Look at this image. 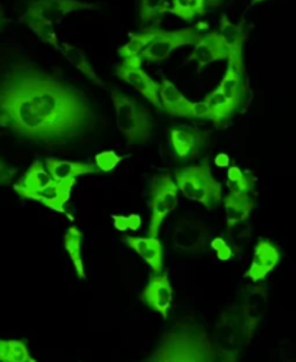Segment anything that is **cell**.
<instances>
[{"label":"cell","mask_w":296,"mask_h":362,"mask_svg":"<svg viewBox=\"0 0 296 362\" xmlns=\"http://www.w3.org/2000/svg\"><path fill=\"white\" fill-rule=\"evenodd\" d=\"M98 124L79 88L33 65L18 64L0 78V127L42 144H68Z\"/></svg>","instance_id":"1"},{"label":"cell","mask_w":296,"mask_h":362,"mask_svg":"<svg viewBox=\"0 0 296 362\" xmlns=\"http://www.w3.org/2000/svg\"><path fill=\"white\" fill-rule=\"evenodd\" d=\"M217 349L194 323H179L166 334L146 362H215Z\"/></svg>","instance_id":"2"},{"label":"cell","mask_w":296,"mask_h":362,"mask_svg":"<svg viewBox=\"0 0 296 362\" xmlns=\"http://www.w3.org/2000/svg\"><path fill=\"white\" fill-rule=\"evenodd\" d=\"M257 325V317L247 306H233L221 313L215 329V349L227 361H234L240 351L249 345Z\"/></svg>","instance_id":"3"},{"label":"cell","mask_w":296,"mask_h":362,"mask_svg":"<svg viewBox=\"0 0 296 362\" xmlns=\"http://www.w3.org/2000/svg\"><path fill=\"white\" fill-rule=\"evenodd\" d=\"M110 97H112L115 105L118 127L126 141L133 144V146H140V144L149 141L154 123L151 113L146 110V107L142 105L135 97L116 88L110 90Z\"/></svg>","instance_id":"4"},{"label":"cell","mask_w":296,"mask_h":362,"mask_svg":"<svg viewBox=\"0 0 296 362\" xmlns=\"http://www.w3.org/2000/svg\"><path fill=\"white\" fill-rule=\"evenodd\" d=\"M175 184L188 199L208 209L217 208L223 201V187L214 177L207 160L179 169L175 173Z\"/></svg>","instance_id":"5"},{"label":"cell","mask_w":296,"mask_h":362,"mask_svg":"<svg viewBox=\"0 0 296 362\" xmlns=\"http://www.w3.org/2000/svg\"><path fill=\"white\" fill-rule=\"evenodd\" d=\"M178 194L179 189L169 173H161L152 179L149 194L151 220L147 237L158 238L165 218L178 205Z\"/></svg>","instance_id":"6"},{"label":"cell","mask_w":296,"mask_h":362,"mask_svg":"<svg viewBox=\"0 0 296 362\" xmlns=\"http://www.w3.org/2000/svg\"><path fill=\"white\" fill-rule=\"evenodd\" d=\"M203 32L198 28H183L178 30L161 29L156 38L142 52V59L147 62H159L181 47L195 45L203 38Z\"/></svg>","instance_id":"7"},{"label":"cell","mask_w":296,"mask_h":362,"mask_svg":"<svg viewBox=\"0 0 296 362\" xmlns=\"http://www.w3.org/2000/svg\"><path fill=\"white\" fill-rule=\"evenodd\" d=\"M159 100L161 110L173 117L181 119H200L210 120L208 108L204 101H190L185 97L173 83L164 78L159 84Z\"/></svg>","instance_id":"8"},{"label":"cell","mask_w":296,"mask_h":362,"mask_svg":"<svg viewBox=\"0 0 296 362\" xmlns=\"http://www.w3.org/2000/svg\"><path fill=\"white\" fill-rule=\"evenodd\" d=\"M142 57L125 58L115 69L116 77L122 81L133 87L137 93H140L147 101H151L155 107L161 110V100H159V84L154 81L147 72L142 68Z\"/></svg>","instance_id":"9"},{"label":"cell","mask_w":296,"mask_h":362,"mask_svg":"<svg viewBox=\"0 0 296 362\" xmlns=\"http://www.w3.org/2000/svg\"><path fill=\"white\" fill-rule=\"evenodd\" d=\"M100 8L98 4H90L84 0H33L22 19L38 18L55 25L69 13L79 11H100Z\"/></svg>","instance_id":"10"},{"label":"cell","mask_w":296,"mask_h":362,"mask_svg":"<svg viewBox=\"0 0 296 362\" xmlns=\"http://www.w3.org/2000/svg\"><path fill=\"white\" fill-rule=\"evenodd\" d=\"M210 133L197 127H173L169 130V141L175 156L183 162L195 159L207 146Z\"/></svg>","instance_id":"11"},{"label":"cell","mask_w":296,"mask_h":362,"mask_svg":"<svg viewBox=\"0 0 296 362\" xmlns=\"http://www.w3.org/2000/svg\"><path fill=\"white\" fill-rule=\"evenodd\" d=\"M140 300L166 319L173 300V288L169 276L166 273H155L151 276L140 293Z\"/></svg>","instance_id":"12"},{"label":"cell","mask_w":296,"mask_h":362,"mask_svg":"<svg viewBox=\"0 0 296 362\" xmlns=\"http://www.w3.org/2000/svg\"><path fill=\"white\" fill-rule=\"evenodd\" d=\"M208 240L210 230L200 221H181L173 231V244L176 250L183 255H200L207 247Z\"/></svg>","instance_id":"13"},{"label":"cell","mask_w":296,"mask_h":362,"mask_svg":"<svg viewBox=\"0 0 296 362\" xmlns=\"http://www.w3.org/2000/svg\"><path fill=\"white\" fill-rule=\"evenodd\" d=\"M280 263V250L279 247L268 240L261 238L254 245L251 264L246 272V277L253 283L265 280Z\"/></svg>","instance_id":"14"},{"label":"cell","mask_w":296,"mask_h":362,"mask_svg":"<svg viewBox=\"0 0 296 362\" xmlns=\"http://www.w3.org/2000/svg\"><path fill=\"white\" fill-rule=\"evenodd\" d=\"M218 35L224 41L229 49V66H233L240 74L244 76V57L243 49L246 44V30L241 25L233 23L227 16H223L220 21Z\"/></svg>","instance_id":"15"},{"label":"cell","mask_w":296,"mask_h":362,"mask_svg":"<svg viewBox=\"0 0 296 362\" xmlns=\"http://www.w3.org/2000/svg\"><path fill=\"white\" fill-rule=\"evenodd\" d=\"M77 179H67V180H52L50 185L45 188L36 191L33 194H29L26 199L36 201L41 205L59 212V214H67L65 204L69 201L71 191L76 185Z\"/></svg>","instance_id":"16"},{"label":"cell","mask_w":296,"mask_h":362,"mask_svg":"<svg viewBox=\"0 0 296 362\" xmlns=\"http://www.w3.org/2000/svg\"><path fill=\"white\" fill-rule=\"evenodd\" d=\"M223 59H229V49L215 30L203 35L200 42L194 45V51L188 61H194L200 68H204L208 64Z\"/></svg>","instance_id":"17"},{"label":"cell","mask_w":296,"mask_h":362,"mask_svg":"<svg viewBox=\"0 0 296 362\" xmlns=\"http://www.w3.org/2000/svg\"><path fill=\"white\" fill-rule=\"evenodd\" d=\"M125 244L140 256L154 273H162L164 270V245L154 237H123Z\"/></svg>","instance_id":"18"},{"label":"cell","mask_w":296,"mask_h":362,"mask_svg":"<svg viewBox=\"0 0 296 362\" xmlns=\"http://www.w3.org/2000/svg\"><path fill=\"white\" fill-rule=\"evenodd\" d=\"M224 211L227 228L233 230L239 224L246 223L250 218V214L254 209V199L250 194H243L230 189V194L224 198Z\"/></svg>","instance_id":"19"},{"label":"cell","mask_w":296,"mask_h":362,"mask_svg":"<svg viewBox=\"0 0 296 362\" xmlns=\"http://www.w3.org/2000/svg\"><path fill=\"white\" fill-rule=\"evenodd\" d=\"M51 182H52V177L45 169L44 162L35 160L23 173V176L19 179V182L13 185V189L21 198L26 199L29 194H33L36 191L45 188Z\"/></svg>","instance_id":"20"},{"label":"cell","mask_w":296,"mask_h":362,"mask_svg":"<svg viewBox=\"0 0 296 362\" xmlns=\"http://www.w3.org/2000/svg\"><path fill=\"white\" fill-rule=\"evenodd\" d=\"M45 169L48 170L52 180H67V179H77L79 176L97 173L98 169L86 162H71L62 160L57 158H47L44 160Z\"/></svg>","instance_id":"21"},{"label":"cell","mask_w":296,"mask_h":362,"mask_svg":"<svg viewBox=\"0 0 296 362\" xmlns=\"http://www.w3.org/2000/svg\"><path fill=\"white\" fill-rule=\"evenodd\" d=\"M217 88L237 108V110L246 103L247 86L244 76L240 74V72L236 71L233 66L227 68L223 80H221Z\"/></svg>","instance_id":"22"},{"label":"cell","mask_w":296,"mask_h":362,"mask_svg":"<svg viewBox=\"0 0 296 362\" xmlns=\"http://www.w3.org/2000/svg\"><path fill=\"white\" fill-rule=\"evenodd\" d=\"M204 104L208 108L210 113V120L215 126H223L227 120H230L234 113L237 112V108L220 93L218 88L212 90L204 100Z\"/></svg>","instance_id":"23"},{"label":"cell","mask_w":296,"mask_h":362,"mask_svg":"<svg viewBox=\"0 0 296 362\" xmlns=\"http://www.w3.org/2000/svg\"><path fill=\"white\" fill-rule=\"evenodd\" d=\"M64 248L76 269V274L80 280L86 279L84 262H83V233L77 227H68L64 234Z\"/></svg>","instance_id":"24"},{"label":"cell","mask_w":296,"mask_h":362,"mask_svg":"<svg viewBox=\"0 0 296 362\" xmlns=\"http://www.w3.org/2000/svg\"><path fill=\"white\" fill-rule=\"evenodd\" d=\"M161 29L162 28L158 25H151V26L144 28L143 30L132 35L130 40L122 48H119L120 58L125 59V58L142 55V52L147 48V45H149L156 38Z\"/></svg>","instance_id":"25"},{"label":"cell","mask_w":296,"mask_h":362,"mask_svg":"<svg viewBox=\"0 0 296 362\" xmlns=\"http://www.w3.org/2000/svg\"><path fill=\"white\" fill-rule=\"evenodd\" d=\"M59 51H61L62 55L68 59V62H69L74 68L79 69L84 77H87V78H89L90 81H93L96 86L104 87V83L98 78L97 72L94 71L93 65L89 62L87 55L84 54V51H81L80 48L74 47L72 44H68V42L61 44Z\"/></svg>","instance_id":"26"},{"label":"cell","mask_w":296,"mask_h":362,"mask_svg":"<svg viewBox=\"0 0 296 362\" xmlns=\"http://www.w3.org/2000/svg\"><path fill=\"white\" fill-rule=\"evenodd\" d=\"M0 362H38L26 342L21 339H0Z\"/></svg>","instance_id":"27"},{"label":"cell","mask_w":296,"mask_h":362,"mask_svg":"<svg viewBox=\"0 0 296 362\" xmlns=\"http://www.w3.org/2000/svg\"><path fill=\"white\" fill-rule=\"evenodd\" d=\"M207 8L205 0H172L169 13L175 15L183 22H191L195 18L205 15Z\"/></svg>","instance_id":"28"},{"label":"cell","mask_w":296,"mask_h":362,"mask_svg":"<svg viewBox=\"0 0 296 362\" xmlns=\"http://www.w3.org/2000/svg\"><path fill=\"white\" fill-rule=\"evenodd\" d=\"M171 5L166 0H139L137 13L143 23L158 25L169 12Z\"/></svg>","instance_id":"29"},{"label":"cell","mask_w":296,"mask_h":362,"mask_svg":"<svg viewBox=\"0 0 296 362\" xmlns=\"http://www.w3.org/2000/svg\"><path fill=\"white\" fill-rule=\"evenodd\" d=\"M22 22L36 35L41 41H44L45 44L59 49L61 42L58 40V35L55 30V26L44 19H38V18H28V19H22Z\"/></svg>","instance_id":"30"},{"label":"cell","mask_w":296,"mask_h":362,"mask_svg":"<svg viewBox=\"0 0 296 362\" xmlns=\"http://www.w3.org/2000/svg\"><path fill=\"white\" fill-rule=\"evenodd\" d=\"M227 180H229L227 184L230 189L239 191L243 194H251L256 184V177L250 170H243L236 165L229 168Z\"/></svg>","instance_id":"31"},{"label":"cell","mask_w":296,"mask_h":362,"mask_svg":"<svg viewBox=\"0 0 296 362\" xmlns=\"http://www.w3.org/2000/svg\"><path fill=\"white\" fill-rule=\"evenodd\" d=\"M123 156H119L115 151H106L101 152L98 155H96L94 162H96V168L98 169V172H112L118 168V165L123 160Z\"/></svg>","instance_id":"32"},{"label":"cell","mask_w":296,"mask_h":362,"mask_svg":"<svg viewBox=\"0 0 296 362\" xmlns=\"http://www.w3.org/2000/svg\"><path fill=\"white\" fill-rule=\"evenodd\" d=\"M113 226L118 231H137L142 226V218L137 214H130V215H113Z\"/></svg>","instance_id":"33"},{"label":"cell","mask_w":296,"mask_h":362,"mask_svg":"<svg viewBox=\"0 0 296 362\" xmlns=\"http://www.w3.org/2000/svg\"><path fill=\"white\" fill-rule=\"evenodd\" d=\"M211 247L215 251L217 259L220 262H229V260H232L233 250H232V247L229 245V243L224 238H221V237L212 238L211 240Z\"/></svg>","instance_id":"34"},{"label":"cell","mask_w":296,"mask_h":362,"mask_svg":"<svg viewBox=\"0 0 296 362\" xmlns=\"http://www.w3.org/2000/svg\"><path fill=\"white\" fill-rule=\"evenodd\" d=\"M16 169L0 158V187H8L13 182Z\"/></svg>","instance_id":"35"},{"label":"cell","mask_w":296,"mask_h":362,"mask_svg":"<svg viewBox=\"0 0 296 362\" xmlns=\"http://www.w3.org/2000/svg\"><path fill=\"white\" fill-rule=\"evenodd\" d=\"M215 165H217L218 168H229V165H230V158H229V155H226V153H218V155L215 156Z\"/></svg>","instance_id":"36"},{"label":"cell","mask_w":296,"mask_h":362,"mask_svg":"<svg viewBox=\"0 0 296 362\" xmlns=\"http://www.w3.org/2000/svg\"><path fill=\"white\" fill-rule=\"evenodd\" d=\"M223 2H224V0H205L207 6H210V8H217V6H220Z\"/></svg>","instance_id":"37"},{"label":"cell","mask_w":296,"mask_h":362,"mask_svg":"<svg viewBox=\"0 0 296 362\" xmlns=\"http://www.w3.org/2000/svg\"><path fill=\"white\" fill-rule=\"evenodd\" d=\"M2 22H4V12L0 9V28H2Z\"/></svg>","instance_id":"38"},{"label":"cell","mask_w":296,"mask_h":362,"mask_svg":"<svg viewBox=\"0 0 296 362\" xmlns=\"http://www.w3.org/2000/svg\"><path fill=\"white\" fill-rule=\"evenodd\" d=\"M254 4H261V2H265V0H253Z\"/></svg>","instance_id":"39"}]
</instances>
